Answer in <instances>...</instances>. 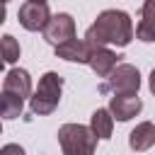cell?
<instances>
[{"instance_id": "obj_7", "label": "cell", "mask_w": 155, "mask_h": 155, "mask_svg": "<svg viewBox=\"0 0 155 155\" xmlns=\"http://www.w3.org/2000/svg\"><path fill=\"white\" fill-rule=\"evenodd\" d=\"M140 109H143V102L138 94H114L109 99V114L119 121H128L138 116Z\"/></svg>"}, {"instance_id": "obj_5", "label": "cell", "mask_w": 155, "mask_h": 155, "mask_svg": "<svg viewBox=\"0 0 155 155\" xmlns=\"http://www.w3.org/2000/svg\"><path fill=\"white\" fill-rule=\"evenodd\" d=\"M73 36H75V19H73L68 12H56V15H51V19H48L46 27H44V39H46L48 44L58 46V44H63V41H68V39H73Z\"/></svg>"}, {"instance_id": "obj_12", "label": "cell", "mask_w": 155, "mask_h": 155, "mask_svg": "<svg viewBox=\"0 0 155 155\" xmlns=\"http://www.w3.org/2000/svg\"><path fill=\"white\" fill-rule=\"evenodd\" d=\"M128 145H131V150H136V153H143V150L153 148V145H155V124H153V121L138 124V126L131 131V136H128Z\"/></svg>"}, {"instance_id": "obj_17", "label": "cell", "mask_w": 155, "mask_h": 155, "mask_svg": "<svg viewBox=\"0 0 155 155\" xmlns=\"http://www.w3.org/2000/svg\"><path fill=\"white\" fill-rule=\"evenodd\" d=\"M148 87H150V92L155 94V68H153V73H150V80H148Z\"/></svg>"}, {"instance_id": "obj_4", "label": "cell", "mask_w": 155, "mask_h": 155, "mask_svg": "<svg viewBox=\"0 0 155 155\" xmlns=\"http://www.w3.org/2000/svg\"><path fill=\"white\" fill-rule=\"evenodd\" d=\"M138 87H140L138 68L121 63L107 75V82L99 87V92L102 94H107V92H111V94H138Z\"/></svg>"}, {"instance_id": "obj_14", "label": "cell", "mask_w": 155, "mask_h": 155, "mask_svg": "<svg viewBox=\"0 0 155 155\" xmlns=\"http://www.w3.org/2000/svg\"><path fill=\"white\" fill-rule=\"evenodd\" d=\"M22 102L24 99H19L17 94H12V92H0V116L2 119H17V116H22Z\"/></svg>"}, {"instance_id": "obj_2", "label": "cell", "mask_w": 155, "mask_h": 155, "mask_svg": "<svg viewBox=\"0 0 155 155\" xmlns=\"http://www.w3.org/2000/svg\"><path fill=\"white\" fill-rule=\"evenodd\" d=\"M97 136L90 126L82 124H63L58 128V143L63 155H94L97 150Z\"/></svg>"}, {"instance_id": "obj_10", "label": "cell", "mask_w": 155, "mask_h": 155, "mask_svg": "<svg viewBox=\"0 0 155 155\" xmlns=\"http://www.w3.org/2000/svg\"><path fill=\"white\" fill-rule=\"evenodd\" d=\"M2 90L17 94L19 99L29 97V94H31V78H29V73H27L24 68H12V70L5 75V80H2Z\"/></svg>"}, {"instance_id": "obj_18", "label": "cell", "mask_w": 155, "mask_h": 155, "mask_svg": "<svg viewBox=\"0 0 155 155\" xmlns=\"http://www.w3.org/2000/svg\"><path fill=\"white\" fill-rule=\"evenodd\" d=\"M5 17H7V10H5V5H2V2H0V24H2V22H5Z\"/></svg>"}, {"instance_id": "obj_13", "label": "cell", "mask_w": 155, "mask_h": 155, "mask_svg": "<svg viewBox=\"0 0 155 155\" xmlns=\"http://www.w3.org/2000/svg\"><path fill=\"white\" fill-rule=\"evenodd\" d=\"M90 128L97 138L107 140L111 138V128H114V116L109 114V109H97L92 116H90Z\"/></svg>"}, {"instance_id": "obj_15", "label": "cell", "mask_w": 155, "mask_h": 155, "mask_svg": "<svg viewBox=\"0 0 155 155\" xmlns=\"http://www.w3.org/2000/svg\"><path fill=\"white\" fill-rule=\"evenodd\" d=\"M0 58L5 63H17L19 61V41L12 34H5L0 39Z\"/></svg>"}, {"instance_id": "obj_9", "label": "cell", "mask_w": 155, "mask_h": 155, "mask_svg": "<svg viewBox=\"0 0 155 155\" xmlns=\"http://www.w3.org/2000/svg\"><path fill=\"white\" fill-rule=\"evenodd\" d=\"M90 51H92L90 44L85 39H75V36L56 46V56L63 58V61H70V63H87Z\"/></svg>"}, {"instance_id": "obj_6", "label": "cell", "mask_w": 155, "mask_h": 155, "mask_svg": "<svg viewBox=\"0 0 155 155\" xmlns=\"http://www.w3.org/2000/svg\"><path fill=\"white\" fill-rule=\"evenodd\" d=\"M17 19H19V24L24 27V29H29V31H44V27H46V22L51 19V12H48V5L46 2H24L22 7H19V12H17Z\"/></svg>"}, {"instance_id": "obj_22", "label": "cell", "mask_w": 155, "mask_h": 155, "mask_svg": "<svg viewBox=\"0 0 155 155\" xmlns=\"http://www.w3.org/2000/svg\"><path fill=\"white\" fill-rule=\"evenodd\" d=\"M0 133H2V126H0Z\"/></svg>"}, {"instance_id": "obj_11", "label": "cell", "mask_w": 155, "mask_h": 155, "mask_svg": "<svg viewBox=\"0 0 155 155\" xmlns=\"http://www.w3.org/2000/svg\"><path fill=\"white\" fill-rule=\"evenodd\" d=\"M136 39L155 41V0H145L140 7V17L136 24Z\"/></svg>"}, {"instance_id": "obj_20", "label": "cell", "mask_w": 155, "mask_h": 155, "mask_svg": "<svg viewBox=\"0 0 155 155\" xmlns=\"http://www.w3.org/2000/svg\"><path fill=\"white\" fill-rule=\"evenodd\" d=\"M29 2H46V0H29Z\"/></svg>"}, {"instance_id": "obj_8", "label": "cell", "mask_w": 155, "mask_h": 155, "mask_svg": "<svg viewBox=\"0 0 155 155\" xmlns=\"http://www.w3.org/2000/svg\"><path fill=\"white\" fill-rule=\"evenodd\" d=\"M92 48V46H90ZM121 56H116L111 48H107V46H94L92 51H90V58H87V65L99 75V78H107L114 68H116V61H119Z\"/></svg>"}, {"instance_id": "obj_3", "label": "cell", "mask_w": 155, "mask_h": 155, "mask_svg": "<svg viewBox=\"0 0 155 155\" xmlns=\"http://www.w3.org/2000/svg\"><path fill=\"white\" fill-rule=\"evenodd\" d=\"M61 90H63V78L53 70L44 73L39 78V85L34 90V94L29 97V107L34 114L39 116H46L51 111H56L58 102H61Z\"/></svg>"}, {"instance_id": "obj_16", "label": "cell", "mask_w": 155, "mask_h": 155, "mask_svg": "<svg viewBox=\"0 0 155 155\" xmlns=\"http://www.w3.org/2000/svg\"><path fill=\"white\" fill-rule=\"evenodd\" d=\"M0 155H24V148L17 145V143H7L0 148Z\"/></svg>"}, {"instance_id": "obj_19", "label": "cell", "mask_w": 155, "mask_h": 155, "mask_svg": "<svg viewBox=\"0 0 155 155\" xmlns=\"http://www.w3.org/2000/svg\"><path fill=\"white\" fill-rule=\"evenodd\" d=\"M2 65H5V61H2V58H0V73H2Z\"/></svg>"}, {"instance_id": "obj_1", "label": "cell", "mask_w": 155, "mask_h": 155, "mask_svg": "<svg viewBox=\"0 0 155 155\" xmlns=\"http://www.w3.org/2000/svg\"><path fill=\"white\" fill-rule=\"evenodd\" d=\"M133 39V22L131 15L124 10H104L97 15L94 24L85 31V41L94 46H128Z\"/></svg>"}, {"instance_id": "obj_21", "label": "cell", "mask_w": 155, "mask_h": 155, "mask_svg": "<svg viewBox=\"0 0 155 155\" xmlns=\"http://www.w3.org/2000/svg\"><path fill=\"white\" fill-rule=\"evenodd\" d=\"M0 2H2V5H5V2H7V0H0Z\"/></svg>"}]
</instances>
